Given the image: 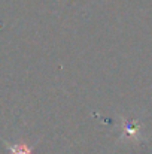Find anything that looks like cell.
<instances>
[{"mask_svg": "<svg viewBox=\"0 0 152 154\" xmlns=\"http://www.w3.org/2000/svg\"><path fill=\"white\" fill-rule=\"evenodd\" d=\"M3 142L7 147V150H9L10 154H33V150L27 144H24V142L22 144H9L6 141H3Z\"/></svg>", "mask_w": 152, "mask_h": 154, "instance_id": "obj_1", "label": "cell"}]
</instances>
